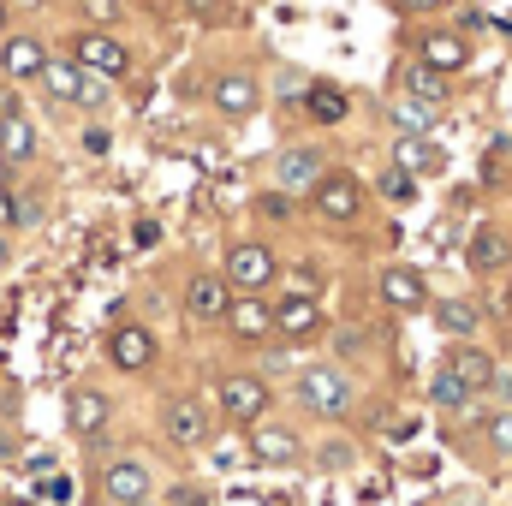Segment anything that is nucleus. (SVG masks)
<instances>
[{
    "mask_svg": "<svg viewBox=\"0 0 512 506\" xmlns=\"http://www.w3.org/2000/svg\"><path fill=\"white\" fill-rule=\"evenodd\" d=\"M185 12H191V18H203V24H209V18L221 24V18H227L233 6H227V0H185Z\"/></svg>",
    "mask_w": 512,
    "mask_h": 506,
    "instance_id": "nucleus-32",
    "label": "nucleus"
},
{
    "mask_svg": "<svg viewBox=\"0 0 512 506\" xmlns=\"http://www.w3.org/2000/svg\"><path fill=\"white\" fill-rule=\"evenodd\" d=\"M268 310H274V334H286V340H316L322 334V304L310 292H292V298H280Z\"/></svg>",
    "mask_w": 512,
    "mask_h": 506,
    "instance_id": "nucleus-5",
    "label": "nucleus"
},
{
    "mask_svg": "<svg viewBox=\"0 0 512 506\" xmlns=\"http://www.w3.org/2000/svg\"><path fill=\"white\" fill-rule=\"evenodd\" d=\"M42 501H72V483H66V477H48V483H42Z\"/></svg>",
    "mask_w": 512,
    "mask_h": 506,
    "instance_id": "nucleus-35",
    "label": "nucleus"
},
{
    "mask_svg": "<svg viewBox=\"0 0 512 506\" xmlns=\"http://www.w3.org/2000/svg\"><path fill=\"white\" fill-rule=\"evenodd\" d=\"M417 54H423V66H429V72H441V78H453V72H459V66L471 60L465 36H453V30H429Z\"/></svg>",
    "mask_w": 512,
    "mask_h": 506,
    "instance_id": "nucleus-16",
    "label": "nucleus"
},
{
    "mask_svg": "<svg viewBox=\"0 0 512 506\" xmlns=\"http://www.w3.org/2000/svg\"><path fill=\"white\" fill-rule=\"evenodd\" d=\"M310 203H316V215H322V221L352 227V221L364 215V185H358L352 173H322V179L310 185Z\"/></svg>",
    "mask_w": 512,
    "mask_h": 506,
    "instance_id": "nucleus-2",
    "label": "nucleus"
},
{
    "mask_svg": "<svg viewBox=\"0 0 512 506\" xmlns=\"http://www.w3.org/2000/svg\"><path fill=\"white\" fill-rule=\"evenodd\" d=\"M328 167H322V149H286L280 155V185H316Z\"/></svg>",
    "mask_w": 512,
    "mask_h": 506,
    "instance_id": "nucleus-22",
    "label": "nucleus"
},
{
    "mask_svg": "<svg viewBox=\"0 0 512 506\" xmlns=\"http://www.w3.org/2000/svg\"><path fill=\"white\" fill-rule=\"evenodd\" d=\"M0 36H6V0H0Z\"/></svg>",
    "mask_w": 512,
    "mask_h": 506,
    "instance_id": "nucleus-38",
    "label": "nucleus"
},
{
    "mask_svg": "<svg viewBox=\"0 0 512 506\" xmlns=\"http://www.w3.org/2000/svg\"><path fill=\"white\" fill-rule=\"evenodd\" d=\"M120 12V0H84V18H96V24H108Z\"/></svg>",
    "mask_w": 512,
    "mask_h": 506,
    "instance_id": "nucleus-33",
    "label": "nucleus"
},
{
    "mask_svg": "<svg viewBox=\"0 0 512 506\" xmlns=\"http://www.w3.org/2000/svg\"><path fill=\"white\" fill-rule=\"evenodd\" d=\"M274 274H280L274 251L245 239V245H233V251H227V274H221V280H227L233 292H268V286H274Z\"/></svg>",
    "mask_w": 512,
    "mask_h": 506,
    "instance_id": "nucleus-3",
    "label": "nucleus"
},
{
    "mask_svg": "<svg viewBox=\"0 0 512 506\" xmlns=\"http://www.w3.org/2000/svg\"><path fill=\"white\" fill-rule=\"evenodd\" d=\"M239 340H268L274 334V310L262 304V292H239L233 304H227V316H221Z\"/></svg>",
    "mask_w": 512,
    "mask_h": 506,
    "instance_id": "nucleus-12",
    "label": "nucleus"
},
{
    "mask_svg": "<svg viewBox=\"0 0 512 506\" xmlns=\"http://www.w3.org/2000/svg\"><path fill=\"white\" fill-rule=\"evenodd\" d=\"M221 411H227L233 423H262V411H268V381L262 376H227L221 381Z\"/></svg>",
    "mask_w": 512,
    "mask_h": 506,
    "instance_id": "nucleus-7",
    "label": "nucleus"
},
{
    "mask_svg": "<svg viewBox=\"0 0 512 506\" xmlns=\"http://www.w3.org/2000/svg\"><path fill=\"white\" fill-rule=\"evenodd\" d=\"M405 12H429V6H441V0H399Z\"/></svg>",
    "mask_w": 512,
    "mask_h": 506,
    "instance_id": "nucleus-37",
    "label": "nucleus"
},
{
    "mask_svg": "<svg viewBox=\"0 0 512 506\" xmlns=\"http://www.w3.org/2000/svg\"><path fill=\"white\" fill-rule=\"evenodd\" d=\"M108 417H114L108 393H96V387H72V393H66V429H72V435H102Z\"/></svg>",
    "mask_w": 512,
    "mask_h": 506,
    "instance_id": "nucleus-8",
    "label": "nucleus"
},
{
    "mask_svg": "<svg viewBox=\"0 0 512 506\" xmlns=\"http://www.w3.org/2000/svg\"><path fill=\"white\" fill-rule=\"evenodd\" d=\"M251 459L256 465H292L298 459V435L286 423H251Z\"/></svg>",
    "mask_w": 512,
    "mask_h": 506,
    "instance_id": "nucleus-15",
    "label": "nucleus"
},
{
    "mask_svg": "<svg viewBox=\"0 0 512 506\" xmlns=\"http://www.w3.org/2000/svg\"><path fill=\"white\" fill-rule=\"evenodd\" d=\"M42 90H48L54 102H78V96H84V66H72V60H48V66H42Z\"/></svg>",
    "mask_w": 512,
    "mask_h": 506,
    "instance_id": "nucleus-21",
    "label": "nucleus"
},
{
    "mask_svg": "<svg viewBox=\"0 0 512 506\" xmlns=\"http://www.w3.org/2000/svg\"><path fill=\"white\" fill-rule=\"evenodd\" d=\"M304 108H310L316 126H340V120L352 114V96H346L340 84H310V90H304Z\"/></svg>",
    "mask_w": 512,
    "mask_h": 506,
    "instance_id": "nucleus-20",
    "label": "nucleus"
},
{
    "mask_svg": "<svg viewBox=\"0 0 512 506\" xmlns=\"http://www.w3.org/2000/svg\"><path fill=\"white\" fill-rule=\"evenodd\" d=\"M149 471L137 465V459H120V465H108L102 471V495H108V506H143L149 501Z\"/></svg>",
    "mask_w": 512,
    "mask_h": 506,
    "instance_id": "nucleus-9",
    "label": "nucleus"
},
{
    "mask_svg": "<svg viewBox=\"0 0 512 506\" xmlns=\"http://www.w3.org/2000/svg\"><path fill=\"white\" fill-rule=\"evenodd\" d=\"M131 239H137V245H155V239H161V227H155V221H137V233H131Z\"/></svg>",
    "mask_w": 512,
    "mask_h": 506,
    "instance_id": "nucleus-36",
    "label": "nucleus"
},
{
    "mask_svg": "<svg viewBox=\"0 0 512 506\" xmlns=\"http://www.w3.org/2000/svg\"><path fill=\"white\" fill-rule=\"evenodd\" d=\"M0 66H6V78H42V66H48V54H42V42L36 36H6V48H0Z\"/></svg>",
    "mask_w": 512,
    "mask_h": 506,
    "instance_id": "nucleus-19",
    "label": "nucleus"
},
{
    "mask_svg": "<svg viewBox=\"0 0 512 506\" xmlns=\"http://www.w3.org/2000/svg\"><path fill=\"white\" fill-rule=\"evenodd\" d=\"M489 441H495V453H512V411L489 417Z\"/></svg>",
    "mask_w": 512,
    "mask_h": 506,
    "instance_id": "nucleus-31",
    "label": "nucleus"
},
{
    "mask_svg": "<svg viewBox=\"0 0 512 506\" xmlns=\"http://www.w3.org/2000/svg\"><path fill=\"white\" fill-rule=\"evenodd\" d=\"M0 155L6 161H30L36 155V131H30V120L12 108V96H0Z\"/></svg>",
    "mask_w": 512,
    "mask_h": 506,
    "instance_id": "nucleus-18",
    "label": "nucleus"
},
{
    "mask_svg": "<svg viewBox=\"0 0 512 506\" xmlns=\"http://www.w3.org/2000/svg\"><path fill=\"white\" fill-rule=\"evenodd\" d=\"M298 399L316 411V417H346L352 411V376L346 370H334V364H310L304 376H298Z\"/></svg>",
    "mask_w": 512,
    "mask_h": 506,
    "instance_id": "nucleus-1",
    "label": "nucleus"
},
{
    "mask_svg": "<svg viewBox=\"0 0 512 506\" xmlns=\"http://www.w3.org/2000/svg\"><path fill=\"white\" fill-rule=\"evenodd\" d=\"M399 167H405L411 179H417V173H435V167H441V149H435L429 137H405V143H399Z\"/></svg>",
    "mask_w": 512,
    "mask_h": 506,
    "instance_id": "nucleus-27",
    "label": "nucleus"
},
{
    "mask_svg": "<svg viewBox=\"0 0 512 506\" xmlns=\"http://www.w3.org/2000/svg\"><path fill=\"white\" fill-rule=\"evenodd\" d=\"M441 370H453L465 393H489V387H495V376H501V370H495V358H489L483 346H453Z\"/></svg>",
    "mask_w": 512,
    "mask_h": 506,
    "instance_id": "nucleus-11",
    "label": "nucleus"
},
{
    "mask_svg": "<svg viewBox=\"0 0 512 506\" xmlns=\"http://www.w3.org/2000/svg\"><path fill=\"white\" fill-rule=\"evenodd\" d=\"M18 221H24V215H18V197H12V191H0V233H6V227H18Z\"/></svg>",
    "mask_w": 512,
    "mask_h": 506,
    "instance_id": "nucleus-34",
    "label": "nucleus"
},
{
    "mask_svg": "<svg viewBox=\"0 0 512 506\" xmlns=\"http://www.w3.org/2000/svg\"><path fill=\"white\" fill-rule=\"evenodd\" d=\"M429 399H435V405H441V411H459V405H465V399H471V393H465V387H459V376H453V370H441V376L429 381Z\"/></svg>",
    "mask_w": 512,
    "mask_h": 506,
    "instance_id": "nucleus-29",
    "label": "nucleus"
},
{
    "mask_svg": "<svg viewBox=\"0 0 512 506\" xmlns=\"http://www.w3.org/2000/svg\"><path fill=\"white\" fill-rule=\"evenodd\" d=\"M405 96H417V102L441 108V102H447V78H441V72H429L423 60H411V66H405Z\"/></svg>",
    "mask_w": 512,
    "mask_h": 506,
    "instance_id": "nucleus-23",
    "label": "nucleus"
},
{
    "mask_svg": "<svg viewBox=\"0 0 512 506\" xmlns=\"http://www.w3.org/2000/svg\"><path fill=\"white\" fill-rule=\"evenodd\" d=\"M435 322H441V334H477V322H483V310L477 304H465V298H447L441 310H435Z\"/></svg>",
    "mask_w": 512,
    "mask_h": 506,
    "instance_id": "nucleus-26",
    "label": "nucleus"
},
{
    "mask_svg": "<svg viewBox=\"0 0 512 506\" xmlns=\"http://www.w3.org/2000/svg\"><path fill=\"white\" fill-rule=\"evenodd\" d=\"M0 268H6V233H0Z\"/></svg>",
    "mask_w": 512,
    "mask_h": 506,
    "instance_id": "nucleus-39",
    "label": "nucleus"
},
{
    "mask_svg": "<svg viewBox=\"0 0 512 506\" xmlns=\"http://www.w3.org/2000/svg\"><path fill=\"white\" fill-rule=\"evenodd\" d=\"M108 358H114V370H149V358H155V334L137 328V322L114 328V334H108Z\"/></svg>",
    "mask_w": 512,
    "mask_h": 506,
    "instance_id": "nucleus-13",
    "label": "nucleus"
},
{
    "mask_svg": "<svg viewBox=\"0 0 512 506\" xmlns=\"http://www.w3.org/2000/svg\"><path fill=\"white\" fill-rule=\"evenodd\" d=\"M382 304L387 310H423V298H429V286H423V274L417 268H382Z\"/></svg>",
    "mask_w": 512,
    "mask_h": 506,
    "instance_id": "nucleus-17",
    "label": "nucleus"
},
{
    "mask_svg": "<svg viewBox=\"0 0 512 506\" xmlns=\"http://www.w3.org/2000/svg\"><path fill=\"white\" fill-rule=\"evenodd\" d=\"M72 66H84L90 78H126L131 54H126V42L102 36V30H84V36L72 42Z\"/></svg>",
    "mask_w": 512,
    "mask_h": 506,
    "instance_id": "nucleus-4",
    "label": "nucleus"
},
{
    "mask_svg": "<svg viewBox=\"0 0 512 506\" xmlns=\"http://www.w3.org/2000/svg\"><path fill=\"white\" fill-rule=\"evenodd\" d=\"M501 262H507V233L477 227V233H471V268H477V274H495Z\"/></svg>",
    "mask_w": 512,
    "mask_h": 506,
    "instance_id": "nucleus-25",
    "label": "nucleus"
},
{
    "mask_svg": "<svg viewBox=\"0 0 512 506\" xmlns=\"http://www.w3.org/2000/svg\"><path fill=\"white\" fill-rule=\"evenodd\" d=\"M256 209H262L268 221H292V197H286V191H268V197H256Z\"/></svg>",
    "mask_w": 512,
    "mask_h": 506,
    "instance_id": "nucleus-30",
    "label": "nucleus"
},
{
    "mask_svg": "<svg viewBox=\"0 0 512 506\" xmlns=\"http://www.w3.org/2000/svg\"><path fill=\"white\" fill-rule=\"evenodd\" d=\"M209 108H221L227 120H245V114H256V84L245 72H221L209 84Z\"/></svg>",
    "mask_w": 512,
    "mask_h": 506,
    "instance_id": "nucleus-14",
    "label": "nucleus"
},
{
    "mask_svg": "<svg viewBox=\"0 0 512 506\" xmlns=\"http://www.w3.org/2000/svg\"><path fill=\"white\" fill-rule=\"evenodd\" d=\"M227 304H233V286H227L221 274H191V286H185V310H191L197 322H221Z\"/></svg>",
    "mask_w": 512,
    "mask_h": 506,
    "instance_id": "nucleus-10",
    "label": "nucleus"
},
{
    "mask_svg": "<svg viewBox=\"0 0 512 506\" xmlns=\"http://www.w3.org/2000/svg\"><path fill=\"white\" fill-rule=\"evenodd\" d=\"M161 435H167L173 447H203V441H209V411H203L197 399H167Z\"/></svg>",
    "mask_w": 512,
    "mask_h": 506,
    "instance_id": "nucleus-6",
    "label": "nucleus"
},
{
    "mask_svg": "<svg viewBox=\"0 0 512 506\" xmlns=\"http://www.w3.org/2000/svg\"><path fill=\"white\" fill-rule=\"evenodd\" d=\"M435 114H441V108H429V102H417V96H399V102H393V126L405 131V137H429V131H435Z\"/></svg>",
    "mask_w": 512,
    "mask_h": 506,
    "instance_id": "nucleus-24",
    "label": "nucleus"
},
{
    "mask_svg": "<svg viewBox=\"0 0 512 506\" xmlns=\"http://www.w3.org/2000/svg\"><path fill=\"white\" fill-rule=\"evenodd\" d=\"M12 506H18V501H12Z\"/></svg>",
    "mask_w": 512,
    "mask_h": 506,
    "instance_id": "nucleus-40",
    "label": "nucleus"
},
{
    "mask_svg": "<svg viewBox=\"0 0 512 506\" xmlns=\"http://www.w3.org/2000/svg\"><path fill=\"white\" fill-rule=\"evenodd\" d=\"M376 191H382L387 203H399V209H405V203H411V197H417V179H411V173H405V167H387L382 179H376Z\"/></svg>",
    "mask_w": 512,
    "mask_h": 506,
    "instance_id": "nucleus-28",
    "label": "nucleus"
}]
</instances>
